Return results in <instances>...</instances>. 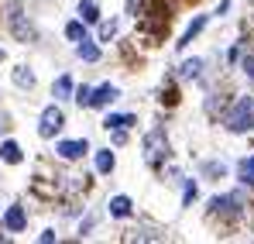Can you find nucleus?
I'll list each match as a JSON object with an SVG mask.
<instances>
[{
	"mask_svg": "<svg viewBox=\"0 0 254 244\" xmlns=\"http://www.w3.org/2000/svg\"><path fill=\"white\" fill-rule=\"evenodd\" d=\"M227 131H234V134L254 131V96H241V100L230 107V114H227Z\"/></svg>",
	"mask_w": 254,
	"mask_h": 244,
	"instance_id": "1",
	"label": "nucleus"
},
{
	"mask_svg": "<svg viewBox=\"0 0 254 244\" xmlns=\"http://www.w3.org/2000/svg\"><path fill=\"white\" fill-rule=\"evenodd\" d=\"M144 159L151 168H158V165L169 159V138H165V127H155L148 138H144Z\"/></svg>",
	"mask_w": 254,
	"mask_h": 244,
	"instance_id": "2",
	"label": "nucleus"
},
{
	"mask_svg": "<svg viewBox=\"0 0 254 244\" xmlns=\"http://www.w3.org/2000/svg\"><path fill=\"white\" fill-rule=\"evenodd\" d=\"M169 7H162V3H151L148 10H144V17H141V28L151 35V38H162L165 31H169Z\"/></svg>",
	"mask_w": 254,
	"mask_h": 244,
	"instance_id": "3",
	"label": "nucleus"
},
{
	"mask_svg": "<svg viewBox=\"0 0 254 244\" xmlns=\"http://www.w3.org/2000/svg\"><path fill=\"white\" fill-rule=\"evenodd\" d=\"M210 213H216V217H241L244 213V193H227V196L210 200Z\"/></svg>",
	"mask_w": 254,
	"mask_h": 244,
	"instance_id": "4",
	"label": "nucleus"
},
{
	"mask_svg": "<svg viewBox=\"0 0 254 244\" xmlns=\"http://www.w3.org/2000/svg\"><path fill=\"white\" fill-rule=\"evenodd\" d=\"M7 21H10L14 35H17L21 41H31V38H35V28L24 21V14H21V3H17V0H10V14H7Z\"/></svg>",
	"mask_w": 254,
	"mask_h": 244,
	"instance_id": "5",
	"label": "nucleus"
},
{
	"mask_svg": "<svg viewBox=\"0 0 254 244\" xmlns=\"http://www.w3.org/2000/svg\"><path fill=\"white\" fill-rule=\"evenodd\" d=\"M62 124H65V117H62V110L59 107H48L42 114V124H38V134L42 138H52V134H59L62 131Z\"/></svg>",
	"mask_w": 254,
	"mask_h": 244,
	"instance_id": "6",
	"label": "nucleus"
},
{
	"mask_svg": "<svg viewBox=\"0 0 254 244\" xmlns=\"http://www.w3.org/2000/svg\"><path fill=\"white\" fill-rule=\"evenodd\" d=\"M65 162H76V159H83L86 152H89V145L86 141H59V148H55Z\"/></svg>",
	"mask_w": 254,
	"mask_h": 244,
	"instance_id": "7",
	"label": "nucleus"
},
{
	"mask_svg": "<svg viewBox=\"0 0 254 244\" xmlns=\"http://www.w3.org/2000/svg\"><path fill=\"white\" fill-rule=\"evenodd\" d=\"M121 93H117V86H110V82H103L100 89H93V103L89 107H107V103H114Z\"/></svg>",
	"mask_w": 254,
	"mask_h": 244,
	"instance_id": "8",
	"label": "nucleus"
},
{
	"mask_svg": "<svg viewBox=\"0 0 254 244\" xmlns=\"http://www.w3.org/2000/svg\"><path fill=\"white\" fill-rule=\"evenodd\" d=\"M3 224H7V231H24V227H28L24 206H10V210H7V217H3Z\"/></svg>",
	"mask_w": 254,
	"mask_h": 244,
	"instance_id": "9",
	"label": "nucleus"
},
{
	"mask_svg": "<svg viewBox=\"0 0 254 244\" xmlns=\"http://www.w3.org/2000/svg\"><path fill=\"white\" fill-rule=\"evenodd\" d=\"M203 28H206V17H203V14H199V17H196V21H192V24H189V28H186V35H182V38H179V48H186V45H189V41L196 38V35H199V31H203Z\"/></svg>",
	"mask_w": 254,
	"mask_h": 244,
	"instance_id": "10",
	"label": "nucleus"
},
{
	"mask_svg": "<svg viewBox=\"0 0 254 244\" xmlns=\"http://www.w3.org/2000/svg\"><path fill=\"white\" fill-rule=\"evenodd\" d=\"M0 159H3V162H10V165H17L24 155H21V148H17L14 141H3V145H0Z\"/></svg>",
	"mask_w": 254,
	"mask_h": 244,
	"instance_id": "11",
	"label": "nucleus"
},
{
	"mask_svg": "<svg viewBox=\"0 0 254 244\" xmlns=\"http://www.w3.org/2000/svg\"><path fill=\"white\" fill-rule=\"evenodd\" d=\"M130 124H134V114H110L103 121V127L107 131H117V127H130Z\"/></svg>",
	"mask_w": 254,
	"mask_h": 244,
	"instance_id": "12",
	"label": "nucleus"
},
{
	"mask_svg": "<svg viewBox=\"0 0 254 244\" xmlns=\"http://www.w3.org/2000/svg\"><path fill=\"white\" fill-rule=\"evenodd\" d=\"M130 210H134V203H130L127 196H114V200H110V213H114V217H130Z\"/></svg>",
	"mask_w": 254,
	"mask_h": 244,
	"instance_id": "13",
	"label": "nucleus"
},
{
	"mask_svg": "<svg viewBox=\"0 0 254 244\" xmlns=\"http://www.w3.org/2000/svg\"><path fill=\"white\" fill-rule=\"evenodd\" d=\"M79 14H83L86 24H96V21H100V7H96L93 0H83V3H79Z\"/></svg>",
	"mask_w": 254,
	"mask_h": 244,
	"instance_id": "14",
	"label": "nucleus"
},
{
	"mask_svg": "<svg viewBox=\"0 0 254 244\" xmlns=\"http://www.w3.org/2000/svg\"><path fill=\"white\" fill-rule=\"evenodd\" d=\"M79 59H86V62H96V59H100V48H96L89 38H83V41H79Z\"/></svg>",
	"mask_w": 254,
	"mask_h": 244,
	"instance_id": "15",
	"label": "nucleus"
},
{
	"mask_svg": "<svg viewBox=\"0 0 254 244\" xmlns=\"http://www.w3.org/2000/svg\"><path fill=\"white\" fill-rule=\"evenodd\" d=\"M96 172H114V152H96Z\"/></svg>",
	"mask_w": 254,
	"mask_h": 244,
	"instance_id": "16",
	"label": "nucleus"
},
{
	"mask_svg": "<svg viewBox=\"0 0 254 244\" xmlns=\"http://www.w3.org/2000/svg\"><path fill=\"white\" fill-rule=\"evenodd\" d=\"M199 69H203V59H189V62H182V80H196Z\"/></svg>",
	"mask_w": 254,
	"mask_h": 244,
	"instance_id": "17",
	"label": "nucleus"
},
{
	"mask_svg": "<svg viewBox=\"0 0 254 244\" xmlns=\"http://www.w3.org/2000/svg\"><path fill=\"white\" fill-rule=\"evenodd\" d=\"M69 93H72V80H69V76H59V80H55V96L65 100Z\"/></svg>",
	"mask_w": 254,
	"mask_h": 244,
	"instance_id": "18",
	"label": "nucleus"
},
{
	"mask_svg": "<svg viewBox=\"0 0 254 244\" xmlns=\"http://www.w3.org/2000/svg\"><path fill=\"white\" fill-rule=\"evenodd\" d=\"M14 82H17V86H28V89H31V86H35V73H28V69L21 66V69H14Z\"/></svg>",
	"mask_w": 254,
	"mask_h": 244,
	"instance_id": "19",
	"label": "nucleus"
},
{
	"mask_svg": "<svg viewBox=\"0 0 254 244\" xmlns=\"http://www.w3.org/2000/svg\"><path fill=\"white\" fill-rule=\"evenodd\" d=\"M241 179H244L248 186H254V155H251V159H244V162H241Z\"/></svg>",
	"mask_w": 254,
	"mask_h": 244,
	"instance_id": "20",
	"label": "nucleus"
},
{
	"mask_svg": "<svg viewBox=\"0 0 254 244\" xmlns=\"http://www.w3.org/2000/svg\"><path fill=\"white\" fill-rule=\"evenodd\" d=\"M65 35H69L72 41H83V38H86V28H83V21H72V24L65 28Z\"/></svg>",
	"mask_w": 254,
	"mask_h": 244,
	"instance_id": "21",
	"label": "nucleus"
},
{
	"mask_svg": "<svg viewBox=\"0 0 254 244\" xmlns=\"http://www.w3.org/2000/svg\"><path fill=\"white\" fill-rule=\"evenodd\" d=\"M114 31H117V21H103V24H100V41H110Z\"/></svg>",
	"mask_w": 254,
	"mask_h": 244,
	"instance_id": "22",
	"label": "nucleus"
},
{
	"mask_svg": "<svg viewBox=\"0 0 254 244\" xmlns=\"http://www.w3.org/2000/svg\"><path fill=\"white\" fill-rule=\"evenodd\" d=\"M76 103H79V107H89V103H93V89L79 86V89H76Z\"/></svg>",
	"mask_w": 254,
	"mask_h": 244,
	"instance_id": "23",
	"label": "nucleus"
},
{
	"mask_svg": "<svg viewBox=\"0 0 254 244\" xmlns=\"http://www.w3.org/2000/svg\"><path fill=\"white\" fill-rule=\"evenodd\" d=\"M203 172H206V175H223L227 168H223L220 162H206V165H203Z\"/></svg>",
	"mask_w": 254,
	"mask_h": 244,
	"instance_id": "24",
	"label": "nucleus"
},
{
	"mask_svg": "<svg viewBox=\"0 0 254 244\" xmlns=\"http://www.w3.org/2000/svg\"><path fill=\"white\" fill-rule=\"evenodd\" d=\"M244 73H248V76H251V80H254V52H251V55H248V59H244Z\"/></svg>",
	"mask_w": 254,
	"mask_h": 244,
	"instance_id": "25",
	"label": "nucleus"
},
{
	"mask_svg": "<svg viewBox=\"0 0 254 244\" xmlns=\"http://www.w3.org/2000/svg\"><path fill=\"white\" fill-rule=\"evenodd\" d=\"M192 200H196V186H192V182H186V203H192Z\"/></svg>",
	"mask_w": 254,
	"mask_h": 244,
	"instance_id": "26",
	"label": "nucleus"
},
{
	"mask_svg": "<svg viewBox=\"0 0 254 244\" xmlns=\"http://www.w3.org/2000/svg\"><path fill=\"white\" fill-rule=\"evenodd\" d=\"M127 10L134 14V10H137V0H127Z\"/></svg>",
	"mask_w": 254,
	"mask_h": 244,
	"instance_id": "27",
	"label": "nucleus"
},
{
	"mask_svg": "<svg viewBox=\"0 0 254 244\" xmlns=\"http://www.w3.org/2000/svg\"><path fill=\"white\" fill-rule=\"evenodd\" d=\"M0 62H3V52H0Z\"/></svg>",
	"mask_w": 254,
	"mask_h": 244,
	"instance_id": "28",
	"label": "nucleus"
}]
</instances>
